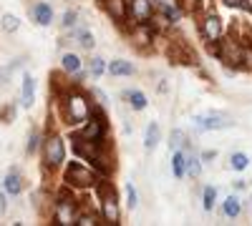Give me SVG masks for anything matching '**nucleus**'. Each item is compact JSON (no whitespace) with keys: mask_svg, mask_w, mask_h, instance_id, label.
<instances>
[{"mask_svg":"<svg viewBox=\"0 0 252 226\" xmlns=\"http://www.w3.org/2000/svg\"><path fill=\"white\" fill-rule=\"evenodd\" d=\"M58 106H61L63 123H68V126H81L94 111V103L89 100V96L83 91H78L76 86L58 96Z\"/></svg>","mask_w":252,"mask_h":226,"instance_id":"f257e3e1","label":"nucleus"},{"mask_svg":"<svg viewBox=\"0 0 252 226\" xmlns=\"http://www.w3.org/2000/svg\"><path fill=\"white\" fill-rule=\"evenodd\" d=\"M96 191H98V201H101V219L106 224H119L121 221V211H119L116 189L111 186L109 181H98Z\"/></svg>","mask_w":252,"mask_h":226,"instance_id":"f03ea898","label":"nucleus"},{"mask_svg":"<svg viewBox=\"0 0 252 226\" xmlns=\"http://www.w3.org/2000/svg\"><path fill=\"white\" fill-rule=\"evenodd\" d=\"M63 181H66V186H71V189H91V186H96V183H98L94 169L83 166V163H76V161L66 166Z\"/></svg>","mask_w":252,"mask_h":226,"instance_id":"7ed1b4c3","label":"nucleus"},{"mask_svg":"<svg viewBox=\"0 0 252 226\" xmlns=\"http://www.w3.org/2000/svg\"><path fill=\"white\" fill-rule=\"evenodd\" d=\"M242 55H245V43L240 38L229 35V38H220V53H217V60H222V63L229 68H242Z\"/></svg>","mask_w":252,"mask_h":226,"instance_id":"20e7f679","label":"nucleus"},{"mask_svg":"<svg viewBox=\"0 0 252 226\" xmlns=\"http://www.w3.org/2000/svg\"><path fill=\"white\" fill-rule=\"evenodd\" d=\"M78 219V211H76V199L68 194V191H61L58 199H56V211H53V221L58 226H73Z\"/></svg>","mask_w":252,"mask_h":226,"instance_id":"39448f33","label":"nucleus"},{"mask_svg":"<svg viewBox=\"0 0 252 226\" xmlns=\"http://www.w3.org/2000/svg\"><path fill=\"white\" fill-rule=\"evenodd\" d=\"M106 116H103L98 108H94L91 111V116L81 123V131L76 133V136H81V138H86V141H103L106 138Z\"/></svg>","mask_w":252,"mask_h":226,"instance_id":"423d86ee","label":"nucleus"},{"mask_svg":"<svg viewBox=\"0 0 252 226\" xmlns=\"http://www.w3.org/2000/svg\"><path fill=\"white\" fill-rule=\"evenodd\" d=\"M43 158H46L48 169H56V166H61V163L66 161V143H63V138L58 133L46 136V141H43Z\"/></svg>","mask_w":252,"mask_h":226,"instance_id":"0eeeda50","label":"nucleus"},{"mask_svg":"<svg viewBox=\"0 0 252 226\" xmlns=\"http://www.w3.org/2000/svg\"><path fill=\"white\" fill-rule=\"evenodd\" d=\"M194 126L199 131H224V128H232L235 121H232V116H227L222 111H212L204 116H194Z\"/></svg>","mask_w":252,"mask_h":226,"instance_id":"6e6552de","label":"nucleus"},{"mask_svg":"<svg viewBox=\"0 0 252 226\" xmlns=\"http://www.w3.org/2000/svg\"><path fill=\"white\" fill-rule=\"evenodd\" d=\"M157 13L154 0H129V20L134 25L139 23H152Z\"/></svg>","mask_w":252,"mask_h":226,"instance_id":"1a4fd4ad","label":"nucleus"},{"mask_svg":"<svg viewBox=\"0 0 252 226\" xmlns=\"http://www.w3.org/2000/svg\"><path fill=\"white\" fill-rule=\"evenodd\" d=\"M199 33H202L204 40H220L222 33H224L222 18L217 13H204L202 20H199Z\"/></svg>","mask_w":252,"mask_h":226,"instance_id":"9d476101","label":"nucleus"},{"mask_svg":"<svg viewBox=\"0 0 252 226\" xmlns=\"http://www.w3.org/2000/svg\"><path fill=\"white\" fill-rule=\"evenodd\" d=\"M154 28H152V23H139V25H134L131 30H129V38H131V43L136 46V48H149L152 43H154Z\"/></svg>","mask_w":252,"mask_h":226,"instance_id":"9b49d317","label":"nucleus"},{"mask_svg":"<svg viewBox=\"0 0 252 226\" xmlns=\"http://www.w3.org/2000/svg\"><path fill=\"white\" fill-rule=\"evenodd\" d=\"M101 3L116 25H124L129 20V0H101Z\"/></svg>","mask_w":252,"mask_h":226,"instance_id":"f8f14e48","label":"nucleus"},{"mask_svg":"<svg viewBox=\"0 0 252 226\" xmlns=\"http://www.w3.org/2000/svg\"><path fill=\"white\" fill-rule=\"evenodd\" d=\"M166 55H169L174 63H197L194 53H189V48L182 43V40H172L169 48H166Z\"/></svg>","mask_w":252,"mask_h":226,"instance_id":"ddd939ff","label":"nucleus"},{"mask_svg":"<svg viewBox=\"0 0 252 226\" xmlns=\"http://www.w3.org/2000/svg\"><path fill=\"white\" fill-rule=\"evenodd\" d=\"M106 73L109 75H116V78H124V75H134L136 73V66L131 60H124V58H116L106 66Z\"/></svg>","mask_w":252,"mask_h":226,"instance_id":"4468645a","label":"nucleus"},{"mask_svg":"<svg viewBox=\"0 0 252 226\" xmlns=\"http://www.w3.org/2000/svg\"><path fill=\"white\" fill-rule=\"evenodd\" d=\"M20 103L23 108H31L35 103V78L33 75H23V93H20Z\"/></svg>","mask_w":252,"mask_h":226,"instance_id":"2eb2a0df","label":"nucleus"},{"mask_svg":"<svg viewBox=\"0 0 252 226\" xmlns=\"http://www.w3.org/2000/svg\"><path fill=\"white\" fill-rule=\"evenodd\" d=\"M159 141H161V128H159V123H149L144 131V149L146 151H154L159 146Z\"/></svg>","mask_w":252,"mask_h":226,"instance_id":"dca6fc26","label":"nucleus"},{"mask_svg":"<svg viewBox=\"0 0 252 226\" xmlns=\"http://www.w3.org/2000/svg\"><path fill=\"white\" fill-rule=\"evenodd\" d=\"M240 211H242V199L235 196V194H229V196L222 201V214H224L227 219H237Z\"/></svg>","mask_w":252,"mask_h":226,"instance_id":"f3484780","label":"nucleus"},{"mask_svg":"<svg viewBox=\"0 0 252 226\" xmlns=\"http://www.w3.org/2000/svg\"><path fill=\"white\" fill-rule=\"evenodd\" d=\"M3 189L10 196H18L20 191H23V176H20L18 171H8L5 174V181H3Z\"/></svg>","mask_w":252,"mask_h":226,"instance_id":"a211bd4d","label":"nucleus"},{"mask_svg":"<svg viewBox=\"0 0 252 226\" xmlns=\"http://www.w3.org/2000/svg\"><path fill=\"white\" fill-rule=\"evenodd\" d=\"M124 98H126V103H129L134 111H144L146 108V103H149V100H146V96L139 91V88H131V91H124L121 93Z\"/></svg>","mask_w":252,"mask_h":226,"instance_id":"6ab92c4d","label":"nucleus"},{"mask_svg":"<svg viewBox=\"0 0 252 226\" xmlns=\"http://www.w3.org/2000/svg\"><path fill=\"white\" fill-rule=\"evenodd\" d=\"M33 18H35L38 25H51L53 8H51L48 3H35V5H33Z\"/></svg>","mask_w":252,"mask_h":226,"instance_id":"aec40b11","label":"nucleus"},{"mask_svg":"<svg viewBox=\"0 0 252 226\" xmlns=\"http://www.w3.org/2000/svg\"><path fill=\"white\" fill-rule=\"evenodd\" d=\"M81 58L76 55V53H63V58H61V68H63V73L66 75H71V73H78L81 71Z\"/></svg>","mask_w":252,"mask_h":226,"instance_id":"412c9836","label":"nucleus"},{"mask_svg":"<svg viewBox=\"0 0 252 226\" xmlns=\"http://www.w3.org/2000/svg\"><path fill=\"white\" fill-rule=\"evenodd\" d=\"M169 149H182V151H187L189 149V138H187V131H182V128H174L172 133H169Z\"/></svg>","mask_w":252,"mask_h":226,"instance_id":"4be33fe9","label":"nucleus"},{"mask_svg":"<svg viewBox=\"0 0 252 226\" xmlns=\"http://www.w3.org/2000/svg\"><path fill=\"white\" fill-rule=\"evenodd\" d=\"M184 161H187V174L197 178V176L202 174V158H199V156H194L192 151L187 149V151H184Z\"/></svg>","mask_w":252,"mask_h":226,"instance_id":"5701e85b","label":"nucleus"},{"mask_svg":"<svg viewBox=\"0 0 252 226\" xmlns=\"http://www.w3.org/2000/svg\"><path fill=\"white\" fill-rule=\"evenodd\" d=\"M172 171H174L177 178H184L187 176V161H184V151L182 149H177L172 153Z\"/></svg>","mask_w":252,"mask_h":226,"instance_id":"b1692460","label":"nucleus"},{"mask_svg":"<svg viewBox=\"0 0 252 226\" xmlns=\"http://www.w3.org/2000/svg\"><path fill=\"white\" fill-rule=\"evenodd\" d=\"M250 166V156L242 153V151H235L232 156H229V169H235V171H245Z\"/></svg>","mask_w":252,"mask_h":226,"instance_id":"393cba45","label":"nucleus"},{"mask_svg":"<svg viewBox=\"0 0 252 226\" xmlns=\"http://www.w3.org/2000/svg\"><path fill=\"white\" fill-rule=\"evenodd\" d=\"M217 203V189L215 186H204V194H202V206L204 211H212Z\"/></svg>","mask_w":252,"mask_h":226,"instance_id":"a878e982","label":"nucleus"},{"mask_svg":"<svg viewBox=\"0 0 252 226\" xmlns=\"http://www.w3.org/2000/svg\"><path fill=\"white\" fill-rule=\"evenodd\" d=\"M89 73H91L94 78H101L103 73H106V63H103V58H98V55H94V58H91V63H89Z\"/></svg>","mask_w":252,"mask_h":226,"instance_id":"bb28decb","label":"nucleus"},{"mask_svg":"<svg viewBox=\"0 0 252 226\" xmlns=\"http://www.w3.org/2000/svg\"><path fill=\"white\" fill-rule=\"evenodd\" d=\"M124 194H126V206L134 211V209L139 206V194H136V189H134V183H126Z\"/></svg>","mask_w":252,"mask_h":226,"instance_id":"cd10ccee","label":"nucleus"},{"mask_svg":"<svg viewBox=\"0 0 252 226\" xmlns=\"http://www.w3.org/2000/svg\"><path fill=\"white\" fill-rule=\"evenodd\" d=\"M76 40H78V46H81V48H86V50H91V48L96 46L94 33H89V30H81V33H76Z\"/></svg>","mask_w":252,"mask_h":226,"instance_id":"c85d7f7f","label":"nucleus"},{"mask_svg":"<svg viewBox=\"0 0 252 226\" xmlns=\"http://www.w3.org/2000/svg\"><path fill=\"white\" fill-rule=\"evenodd\" d=\"M0 25H3V30H5V33H15V30L20 28V20H18L15 15L5 13V15H3V23H0Z\"/></svg>","mask_w":252,"mask_h":226,"instance_id":"c756f323","label":"nucleus"},{"mask_svg":"<svg viewBox=\"0 0 252 226\" xmlns=\"http://www.w3.org/2000/svg\"><path fill=\"white\" fill-rule=\"evenodd\" d=\"M174 3L182 8V13H197L202 8V0H174Z\"/></svg>","mask_w":252,"mask_h":226,"instance_id":"7c9ffc66","label":"nucleus"},{"mask_svg":"<svg viewBox=\"0 0 252 226\" xmlns=\"http://www.w3.org/2000/svg\"><path fill=\"white\" fill-rule=\"evenodd\" d=\"M227 8H237V10H245V13H252V0H222Z\"/></svg>","mask_w":252,"mask_h":226,"instance_id":"2f4dec72","label":"nucleus"},{"mask_svg":"<svg viewBox=\"0 0 252 226\" xmlns=\"http://www.w3.org/2000/svg\"><path fill=\"white\" fill-rule=\"evenodd\" d=\"M76 18H78V13H76V10H66V13H63V20H61V25H63V28H73V25L78 23Z\"/></svg>","mask_w":252,"mask_h":226,"instance_id":"473e14b6","label":"nucleus"},{"mask_svg":"<svg viewBox=\"0 0 252 226\" xmlns=\"http://www.w3.org/2000/svg\"><path fill=\"white\" fill-rule=\"evenodd\" d=\"M96 224L98 221L94 214H78V219H76V226H96Z\"/></svg>","mask_w":252,"mask_h":226,"instance_id":"72a5a7b5","label":"nucleus"},{"mask_svg":"<svg viewBox=\"0 0 252 226\" xmlns=\"http://www.w3.org/2000/svg\"><path fill=\"white\" fill-rule=\"evenodd\" d=\"M15 118V106H5L3 111H0V121H3V123H10Z\"/></svg>","mask_w":252,"mask_h":226,"instance_id":"f704fd0d","label":"nucleus"},{"mask_svg":"<svg viewBox=\"0 0 252 226\" xmlns=\"http://www.w3.org/2000/svg\"><path fill=\"white\" fill-rule=\"evenodd\" d=\"M242 68L252 71V46H245V55H242Z\"/></svg>","mask_w":252,"mask_h":226,"instance_id":"c9c22d12","label":"nucleus"},{"mask_svg":"<svg viewBox=\"0 0 252 226\" xmlns=\"http://www.w3.org/2000/svg\"><path fill=\"white\" fill-rule=\"evenodd\" d=\"M35 149H38V133H31L28 136V153H35Z\"/></svg>","mask_w":252,"mask_h":226,"instance_id":"e433bc0d","label":"nucleus"},{"mask_svg":"<svg viewBox=\"0 0 252 226\" xmlns=\"http://www.w3.org/2000/svg\"><path fill=\"white\" fill-rule=\"evenodd\" d=\"M217 158V151L212 149V151H202V161H215Z\"/></svg>","mask_w":252,"mask_h":226,"instance_id":"4c0bfd02","label":"nucleus"},{"mask_svg":"<svg viewBox=\"0 0 252 226\" xmlns=\"http://www.w3.org/2000/svg\"><path fill=\"white\" fill-rule=\"evenodd\" d=\"M91 93H94V96L98 98V103H106V96H103V93H101L98 88H91Z\"/></svg>","mask_w":252,"mask_h":226,"instance_id":"58836bf2","label":"nucleus"}]
</instances>
